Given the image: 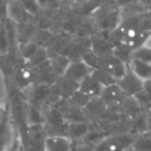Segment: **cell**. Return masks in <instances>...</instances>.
Listing matches in <instances>:
<instances>
[{"label": "cell", "instance_id": "cell-1", "mask_svg": "<svg viewBox=\"0 0 151 151\" xmlns=\"http://www.w3.org/2000/svg\"><path fill=\"white\" fill-rule=\"evenodd\" d=\"M117 84L126 96H134L144 90L145 82L141 78H139L132 69L128 68L127 73L121 80L118 81Z\"/></svg>", "mask_w": 151, "mask_h": 151}, {"label": "cell", "instance_id": "cell-2", "mask_svg": "<svg viewBox=\"0 0 151 151\" xmlns=\"http://www.w3.org/2000/svg\"><path fill=\"white\" fill-rule=\"evenodd\" d=\"M91 73L92 69L86 63L83 61H78V62H70L63 76L76 84L80 85V83L88 76H90Z\"/></svg>", "mask_w": 151, "mask_h": 151}, {"label": "cell", "instance_id": "cell-3", "mask_svg": "<svg viewBox=\"0 0 151 151\" xmlns=\"http://www.w3.org/2000/svg\"><path fill=\"white\" fill-rule=\"evenodd\" d=\"M47 151H69L70 144L68 138L63 136H51L46 140Z\"/></svg>", "mask_w": 151, "mask_h": 151}, {"label": "cell", "instance_id": "cell-4", "mask_svg": "<svg viewBox=\"0 0 151 151\" xmlns=\"http://www.w3.org/2000/svg\"><path fill=\"white\" fill-rule=\"evenodd\" d=\"M128 66L144 82L151 80V63L142 62L137 59H132L130 62L128 63Z\"/></svg>", "mask_w": 151, "mask_h": 151}, {"label": "cell", "instance_id": "cell-5", "mask_svg": "<svg viewBox=\"0 0 151 151\" xmlns=\"http://www.w3.org/2000/svg\"><path fill=\"white\" fill-rule=\"evenodd\" d=\"M79 90L82 91L83 93L89 95V96L93 97L96 95L101 94L104 88L92 78V76H88L86 79L82 81L79 85Z\"/></svg>", "mask_w": 151, "mask_h": 151}, {"label": "cell", "instance_id": "cell-6", "mask_svg": "<svg viewBox=\"0 0 151 151\" xmlns=\"http://www.w3.org/2000/svg\"><path fill=\"white\" fill-rule=\"evenodd\" d=\"M27 12L17 2H11L7 4V15L12 20L20 24H24L27 22L28 16Z\"/></svg>", "mask_w": 151, "mask_h": 151}, {"label": "cell", "instance_id": "cell-7", "mask_svg": "<svg viewBox=\"0 0 151 151\" xmlns=\"http://www.w3.org/2000/svg\"><path fill=\"white\" fill-rule=\"evenodd\" d=\"M91 76L103 88H107V87H110L112 85L117 84V81L113 78V76L110 73H108L107 70H105V69H93L92 73H91Z\"/></svg>", "mask_w": 151, "mask_h": 151}, {"label": "cell", "instance_id": "cell-8", "mask_svg": "<svg viewBox=\"0 0 151 151\" xmlns=\"http://www.w3.org/2000/svg\"><path fill=\"white\" fill-rule=\"evenodd\" d=\"M51 87L48 83L46 82H40L36 85L35 87H33L32 89V99H34V101L37 103H42V101H46L51 94Z\"/></svg>", "mask_w": 151, "mask_h": 151}, {"label": "cell", "instance_id": "cell-9", "mask_svg": "<svg viewBox=\"0 0 151 151\" xmlns=\"http://www.w3.org/2000/svg\"><path fill=\"white\" fill-rule=\"evenodd\" d=\"M32 81V73L29 69L22 68L16 75V82L21 88H27L30 86Z\"/></svg>", "mask_w": 151, "mask_h": 151}, {"label": "cell", "instance_id": "cell-10", "mask_svg": "<svg viewBox=\"0 0 151 151\" xmlns=\"http://www.w3.org/2000/svg\"><path fill=\"white\" fill-rule=\"evenodd\" d=\"M68 132L73 138H81L88 132V126L83 122H73L68 126Z\"/></svg>", "mask_w": 151, "mask_h": 151}, {"label": "cell", "instance_id": "cell-11", "mask_svg": "<svg viewBox=\"0 0 151 151\" xmlns=\"http://www.w3.org/2000/svg\"><path fill=\"white\" fill-rule=\"evenodd\" d=\"M40 48L38 46L33 42H28L22 47L21 49V54L22 57L25 59V61H28L29 62L32 58L36 55V53L38 52Z\"/></svg>", "mask_w": 151, "mask_h": 151}, {"label": "cell", "instance_id": "cell-12", "mask_svg": "<svg viewBox=\"0 0 151 151\" xmlns=\"http://www.w3.org/2000/svg\"><path fill=\"white\" fill-rule=\"evenodd\" d=\"M132 59H137L142 62L151 63V51L142 47H137L132 51Z\"/></svg>", "mask_w": 151, "mask_h": 151}, {"label": "cell", "instance_id": "cell-13", "mask_svg": "<svg viewBox=\"0 0 151 151\" xmlns=\"http://www.w3.org/2000/svg\"><path fill=\"white\" fill-rule=\"evenodd\" d=\"M91 99H92V97L85 94V93H83L82 91H80L79 89H77V90L71 94V99H73V101L76 105H78L79 107H85V106H87L91 101Z\"/></svg>", "mask_w": 151, "mask_h": 151}, {"label": "cell", "instance_id": "cell-14", "mask_svg": "<svg viewBox=\"0 0 151 151\" xmlns=\"http://www.w3.org/2000/svg\"><path fill=\"white\" fill-rule=\"evenodd\" d=\"M28 14H35L40 9L37 1L36 0H16Z\"/></svg>", "mask_w": 151, "mask_h": 151}, {"label": "cell", "instance_id": "cell-15", "mask_svg": "<svg viewBox=\"0 0 151 151\" xmlns=\"http://www.w3.org/2000/svg\"><path fill=\"white\" fill-rule=\"evenodd\" d=\"M47 53L44 49H40L38 50V52L36 53V55L29 61V63L33 64L34 66H37V65H42L45 63V61L47 60Z\"/></svg>", "mask_w": 151, "mask_h": 151}, {"label": "cell", "instance_id": "cell-16", "mask_svg": "<svg viewBox=\"0 0 151 151\" xmlns=\"http://www.w3.org/2000/svg\"><path fill=\"white\" fill-rule=\"evenodd\" d=\"M136 148L140 151H151V140L140 139L136 142Z\"/></svg>", "mask_w": 151, "mask_h": 151}, {"label": "cell", "instance_id": "cell-17", "mask_svg": "<svg viewBox=\"0 0 151 151\" xmlns=\"http://www.w3.org/2000/svg\"><path fill=\"white\" fill-rule=\"evenodd\" d=\"M139 47H142V48H145V49H147V50L151 51V33L147 34V35L143 38Z\"/></svg>", "mask_w": 151, "mask_h": 151}, {"label": "cell", "instance_id": "cell-18", "mask_svg": "<svg viewBox=\"0 0 151 151\" xmlns=\"http://www.w3.org/2000/svg\"><path fill=\"white\" fill-rule=\"evenodd\" d=\"M40 7H47L57 2V0H36Z\"/></svg>", "mask_w": 151, "mask_h": 151}, {"label": "cell", "instance_id": "cell-19", "mask_svg": "<svg viewBox=\"0 0 151 151\" xmlns=\"http://www.w3.org/2000/svg\"><path fill=\"white\" fill-rule=\"evenodd\" d=\"M134 1H136V0H116V2H117V4L119 6H124V7L132 4Z\"/></svg>", "mask_w": 151, "mask_h": 151}, {"label": "cell", "instance_id": "cell-20", "mask_svg": "<svg viewBox=\"0 0 151 151\" xmlns=\"http://www.w3.org/2000/svg\"><path fill=\"white\" fill-rule=\"evenodd\" d=\"M144 90L146 91V92L148 93V94H150V95H151V80L146 81V82H145Z\"/></svg>", "mask_w": 151, "mask_h": 151}]
</instances>
